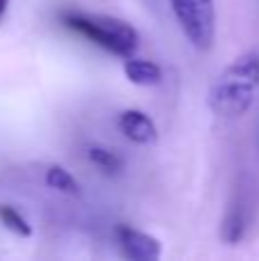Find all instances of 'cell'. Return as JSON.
I'll return each instance as SVG.
<instances>
[{
  "mask_svg": "<svg viewBox=\"0 0 259 261\" xmlns=\"http://www.w3.org/2000/svg\"><path fill=\"white\" fill-rule=\"evenodd\" d=\"M46 186L53 190H60V193H67V195L78 193V181L71 176V172L60 165L48 167V172H46Z\"/></svg>",
  "mask_w": 259,
  "mask_h": 261,
  "instance_id": "cell-8",
  "label": "cell"
},
{
  "mask_svg": "<svg viewBox=\"0 0 259 261\" xmlns=\"http://www.w3.org/2000/svg\"><path fill=\"white\" fill-rule=\"evenodd\" d=\"M124 76H126L128 83L133 85H140V87H151V85H159L163 81V71L156 62L151 60H140V58H124Z\"/></svg>",
  "mask_w": 259,
  "mask_h": 261,
  "instance_id": "cell-6",
  "label": "cell"
},
{
  "mask_svg": "<svg viewBox=\"0 0 259 261\" xmlns=\"http://www.w3.org/2000/svg\"><path fill=\"white\" fill-rule=\"evenodd\" d=\"M0 222H3L9 231H14V234H18V236H25L28 239V236L32 234L30 222L12 206H0Z\"/></svg>",
  "mask_w": 259,
  "mask_h": 261,
  "instance_id": "cell-9",
  "label": "cell"
},
{
  "mask_svg": "<svg viewBox=\"0 0 259 261\" xmlns=\"http://www.w3.org/2000/svg\"><path fill=\"white\" fill-rule=\"evenodd\" d=\"M259 90V53L248 50L223 69L211 87L209 103L218 117L237 119L248 113Z\"/></svg>",
  "mask_w": 259,
  "mask_h": 261,
  "instance_id": "cell-1",
  "label": "cell"
},
{
  "mask_svg": "<svg viewBox=\"0 0 259 261\" xmlns=\"http://www.w3.org/2000/svg\"><path fill=\"white\" fill-rule=\"evenodd\" d=\"M117 243L122 248V254L131 261H156L161 257V243L159 239L145 234L140 229H133L128 225H117L115 229Z\"/></svg>",
  "mask_w": 259,
  "mask_h": 261,
  "instance_id": "cell-4",
  "label": "cell"
},
{
  "mask_svg": "<svg viewBox=\"0 0 259 261\" xmlns=\"http://www.w3.org/2000/svg\"><path fill=\"white\" fill-rule=\"evenodd\" d=\"M241 236H243V218L239 213V208H234L227 216V220H225V239L229 243H237Z\"/></svg>",
  "mask_w": 259,
  "mask_h": 261,
  "instance_id": "cell-10",
  "label": "cell"
},
{
  "mask_svg": "<svg viewBox=\"0 0 259 261\" xmlns=\"http://www.w3.org/2000/svg\"><path fill=\"white\" fill-rule=\"evenodd\" d=\"M7 5H9V0H0V16L7 12Z\"/></svg>",
  "mask_w": 259,
  "mask_h": 261,
  "instance_id": "cell-11",
  "label": "cell"
},
{
  "mask_svg": "<svg viewBox=\"0 0 259 261\" xmlns=\"http://www.w3.org/2000/svg\"><path fill=\"white\" fill-rule=\"evenodd\" d=\"M62 23L73 30L76 35L90 39L92 44L101 46L108 53L119 58H128L140 46V35L126 21H119L113 16H99V14H83V12H64Z\"/></svg>",
  "mask_w": 259,
  "mask_h": 261,
  "instance_id": "cell-2",
  "label": "cell"
},
{
  "mask_svg": "<svg viewBox=\"0 0 259 261\" xmlns=\"http://www.w3.org/2000/svg\"><path fill=\"white\" fill-rule=\"evenodd\" d=\"M87 158H90L96 167H101L106 174H117L124 165L122 158H119L117 153L110 151V149H106V147H99V144H94V147L87 149Z\"/></svg>",
  "mask_w": 259,
  "mask_h": 261,
  "instance_id": "cell-7",
  "label": "cell"
},
{
  "mask_svg": "<svg viewBox=\"0 0 259 261\" xmlns=\"http://www.w3.org/2000/svg\"><path fill=\"white\" fill-rule=\"evenodd\" d=\"M177 23L197 50H209L216 39L214 0H170Z\"/></svg>",
  "mask_w": 259,
  "mask_h": 261,
  "instance_id": "cell-3",
  "label": "cell"
},
{
  "mask_svg": "<svg viewBox=\"0 0 259 261\" xmlns=\"http://www.w3.org/2000/svg\"><path fill=\"white\" fill-rule=\"evenodd\" d=\"M117 126L131 142L142 144V147L156 144V140H159V128H156L154 119L149 115H145L142 110H124V113H119Z\"/></svg>",
  "mask_w": 259,
  "mask_h": 261,
  "instance_id": "cell-5",
  "label": "cell"
}]
</instances>
